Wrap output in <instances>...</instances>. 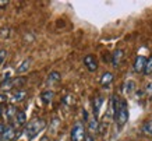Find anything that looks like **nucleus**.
I'll use <instances>...</instances> for the list:
<instances>
[{
  "label": "nucleus",
  "mask_w": 152,
  "mask_h": 141,
  "mask_svg": "<svg viewBox=\"0 0 152 141\" xmlns=\"http://www.w3.org/2000/svg\"><path fill=\"white\" fill-rule=\"evenodd\" d=\"M134 88H135V82L134 81H126L123 84V92H124L126 95H130V94H133L134 92Z\"/></svg>",
  "instance_id": "17"
},
{
  "label": "nucleus",
  "mask_w": 152,
  "mask_h": 141,
  "mask_svg": "<svg viewBox=\"0 0 152 141\" xmlns=\"http://www.w3.org/2000/svg\"><path fill=\"white\" fill-rule=\"evenodd\" d=\"M84 64L85 67L89 70V71H96L98 68V62H96V57L94 55H87L84 57Z\"/></svg>",
  "instance_id": "6"
},
{
  "label": "nucleus",
  "mask_w": 152,
  "mask_h": 141,
  "mask_svg": "<svg viewBox=\"0 0 152 141\" xmlns=\"http://www.w3.org/2000/svg\"><path fill=\"white\" fill-rule=\"evenodd\" d=\"M0 141H1V140H0Z\"/></svg>",
  "instance_id": "28"
},
{
  "label": "nucleus",
  "mask_w": 152,
  "mask_h": 141,
  "mask_svg": "<svg viewBox=\"0 0 152 141\" xmlns=\"http://www.w3.org/2000/svg\"><path fill=\"white\" fill-rule=\"evenodd\" d=\"M102 105H103V96H101V95L95 96L94 98V117L95 119H98V116H99Z\"/></svg>",
  "instance_id": "9"
},
{
  "label": "nucleus",
  "mask_w": 152,
  "mask_h": 141,
  "mask_svg": "<svg viewBox=\"0 0 152 141\" xmlns=\"http://www.w3.org/2000/svg\"><path fill=\"white\" fill-rule=\"evenodd\" d=\"M141 131L145 134V136H152V119L151 120H147L141 126Z\"/></svg>",
  "instance_id": "18"
},
{
  "label": "nucleus",
  "mask_w": 152,
  "mask_h": 141,
  "mask_svg": "<svg viewBox=\"0 0 152 141\" xmlns=\"http://www.w3.org/2000/svg\"><path fill=\"white\" fill-rule=\"evenodd\" d=\"M41 141H49V138H48V137H42Z\"/></svg>",
  "instance_id": "27"
},
{
  "label": "nucleus",
  "mask_w": 152,
  "mask_h": 141,
  "mask_svg": "<svg viewBox=\"0 0 152 141\" xmlns=\"http://www.w3.org/2000/svg\"><path fill=\"white\" fill-rule=\"evenodd\" d=\"M15 137H17V129L14 127L13 124H9V126L4 127V131H3L1 137H0V140L1 141H14Z\"/></svg>",
  "instance_id": "4"
},
{
  "label": "nucleus",
  "mask_w": 152,
  "mask_h": 141,
  "mask_svg": "<svg viewBox=\"0 0 152 141\" xmlns=\"http://www.w3.org/2000/svg\"><path fill=\"white\" fill-rule=\"evenodd\" d=\"M46 127V120L41 117L32 119L31 122H28L25 124V129H24V134L28 140H35V137L39 134V133Z\"/></svg>",
  "instance_id": "1"
},
{
  "label": "nucleus",
  "mask_w": 152,
  "mask_h": 141,
  "mask_svg": "<svg viewBox=\"0 0 152 141\" xmlns=\"http://www.w3.org/2000/svg\"><path fill=\"white\" fill-rule=\"evenodd\" d=\"M27 123V113L24 110H18L15 117H14V127H23L24 124Z\"/></svg>",
  "instance_id": "7"
},
{
  "label": "nucleus",
  "mask_w": 152,
  "mask_h": 141,
  "mask_svg": "<svg viewBox=\"0 0 152 141\" xmlns=\"http://www.w3.org/2000/svg\"><path fill=\"white\" fill-rule=\"evenodd\" d=\"M17 108L14 106V105H7V106H4V112H3V116H4L7 120L10 122V124H13V120L14 117H15V115H17Z\"/></svg>",
  "instance_id": "5"
},
{
  "label": "nucleus",
  "mask_w": 152,
  "mask_h": 141,
  "mask_svg": "<svg viewBox=\"0 0 152 141\" xmlns=\"http://www.w3.org/2000/svg\"><path fill=\"white\" fill-rule=\"evenodd\" d=\"M53 95H55V92L50 91V90H48V91H43L41 95V99L42 102L45 105H49L52 102V99H53Z\"/></svg>",
  "instance_id": "16"
},
{
  "label": "nucleus",
  "mask_w": 152,
  "mask_h": 141,
  "mask_svg": "<svg viewBox=\"0 0 152 141\" xmlns=\"http://www.w3.org/2000/svg\"><path fill=\"white\" fill-rule=\"evenodd\" d=\"M7 4H9V1H7V0H0V7H6Z\"/></svg>",
  "instance_id": "25"
},
{
  "label": "nucleus",
  "mask_w": 152,
  "mask_h": 141,
  "mask_svg": "<svg viewBox=\"0 0 152 141\" xmlns=\"http://www.w3.org/2000/svg\"><path fill=\"white\" fill-rule=\"evenodd\" d=\"M144 91H145V94H147L149 98H152V81L148 82L147 85H145V88H144Z\"/></svg>",
  "instance_id": "21"
},
{
  "label": "nucleus",
  "mask_w": 152,
  "mask_h": 141,
  "mask_svg": "<svg viewBox=\"0 0 152 141\" xmlns=\"http://www.w3.org/2000/svg\"><path fill=\"white\" fill-rule=\"evenodd\" d=\"M113 81V74L109 73V71H106V73L102 74L101 77V85L102 87H109Z\"/></svg>",
  "instance_id": "14"
},
{
  "label": "nucleus",
  "mask_w": 152,
  "mask_h": 141,
  "mask_svg": "<svg viewBox=\"0 0 152 141\" xmlns=\"http://www.w3.org/2000/svg\"><path fill=\"white\" fill-rule=\"evenodd\" d=\"M115 120L119 127H123L127 123V120H129V108H127V102L126 101H121L119 104V108H117L115 115Z\"/></svg>",
  "instance_id": "2"
},
{
  "label": "nucleus",
  "mask_w": 152,
  "mask_h": 141,
  "mask_svg": "<svg viewBox=\"0 0 152 141\" xmlns=\"http://www.w3.org/2000/svg\"><path fill=\"white\" fill-rule=\"evenodd\" d=\"M4 123H1L0 122V137H1V134H3V131H4Z\"/></svg>",
  "instance_id": "24"
},
{
  "label": "nucleus",
  "mask_w": 152,
  "mask_h": 141,
  "mask_svg": "<svg viewBox=\"0 0 152 141\" xmlns=\"http://www.w3.org/2000/svg\"><path fill=\"white\" fill-rule=\"evenodd\" d=\"M60 78L61 77H60L59 71H52L46 78V85H53V84H56V82L60 81Z\"/></svg>",
  "instance_id": "12"
},
{
  "label": "nucleus",
  "mask_w": 152,
  "mask_h": 141,
  "mask_svg": "<svg viewBox=\"0 0 152 141\" xmlns=\"http://www.w3.org/2000/svg\"><path fill=\"white\" fill-rule=\"evenodd\" d=\"M27 98V91H23V90H17V91L13 94L11 96V102H21Z\"/></svg>",
  "instance_id": "15"
},
{
  "label": "nucleus",
  "mask_w": 152,
  "mask_h": 141,
  "mask_svg": "<svg viewBox=\"0 0 152 141\" xmlns=\"http://www.w3.org/2000/svg\"><path fill=\"white\" fill-rule=\"evenodd\" d=\"M10 81H11V88H13V90H18V88H21V87L27 82V78L23 77V76H17V77L11 78Z\"/></svg>",
  "instance_id": "11"
},
{
  "label": "nucleus",
  "mask_w": 152,
  "mask_h": 141,
  "mask_svg": "<svg viewBox=\"0 0 152 141\" xmlns=\"http://www.w3.org/2000/svg\"><path fill=\"white\" fill-rule=\"evenodd\" d=\"M121 57H123V50L121 49H117L113 52V56H112V64L113 67H117L121 62Z\"/></svg>",
  "instance_id": "13"
},
{
  "label": "nucleus",
  "mask_w": 152,
  "mask_h": 141,
  "mask_svg": "<svg viewBox=\"0 0 152 141\" xmlns=\"http://www.w3.org/2000/svg\"><path fill=\"white\" fill-rule=\"evenodd\" d=\"M144 74H152V56L147 59V63H145V68H144Z\"/></svg>",
  "instance_id": "20"
},
{
  "label": "nucleus",
  "mask_w": 152,
  "mask_h": 141,
  "mask_svg": "<svg viewBox=\"0 0 152 141\" xmlns=\"http://www.w3.org/2000/svg\"><path fill=\"white\" fill-rule=\"evenodd\" d=\"M31 64H32V59H31V57H28V59L23 60V63L17 67V74H18V76H21V74L27 73L28 70H29V67H31Z\"/></svg>",
  "instance_id": "10"
},
{
  "label": "nucleus",
  "mask_w": 152,
  "mask_h": 141,
  "mask_svg": "<svg viewBox=\"0 0 152 141\" xmlns=\"http://www.w3.org/2000/svg\"><path fill=\"white\" fill-rule=\"evenodd\" d=\"M85 127H84L83 122H75L73 129H71V134H70V140L71 141H84L85 140Z\"/></svg>",
  "instance_id": "3"
},
{
  "label": "nucleus",
  "mask_w": 152,
  "mask_h": 141,
  "mask_svg": "<svg viewBox=\"0 0 152 141\" xmlns=\"http://www.w3.org/2000/svg\"><path fill=\"white\" fill-rule=\"evenodd\" d=\"M145 63H147V57L145 56H137L135 62H134V70L135 73H142L145 68Z\"/></svg>",
  "instance_id": "8"
},
{
  "label": "nucleus",
  "mask_w": 152,
  "mask_h": 141,
  "mask_svg": "<svg viewBox=\"0 0 152 141\" xmlns=\"http://www.w3.org/2000/svg\"><path fill=\"white\" fill-rule=\"evenodd\" d=\"M88 129H89V131H98V129H99V124H98V119L92 117L91 120H89V123H88Z\"/></svg>",
  "instance_id": "19"
},
{
  "label": "nucleus",
  "mask_w": 152,
  "mask_h": 141,
  "mask_svg": "<svg viewBox=\"0 0 152 141\" xmlns=\"http://www.w3.org/2000/svg\"><path fill=\"white\" fill-rule=\"evenodd\" d=\"M6 101H7V95H6L4 92H1L0 94V105H4Z\"/></svg>",
  "instance_id": "23"
},
{
  "label": "nucleus",
  "mask_w": 152,
  "mask_h": 141,
  "mask_svg": "<svg viewBox=\"0 0 152 141\" xmlns=\"http://www.w3.org/2000/svg\"><path fill=\"white\" fill-rule=\"evenodd\" d=\"M84 141H95V140H94L91 136H85V140H84Z\"/></svg>",
  "instance_id": "26"
},
{
  "label": "nucleus",
  "mask_w": 152,
  "mask_h": 141,
  "mask_svg": "<svg viewBox=\"0 0 152 141\" xmlns=\"http://www.w3.org/2000/svg\"><path fill=\"white\" fill-rule=\"evenodd\" d=\"M6 56H7V52L4 49H0V67H1V64L6 62Z\"/></svg>",
  "instance_id": "22"
}]
</instances>
